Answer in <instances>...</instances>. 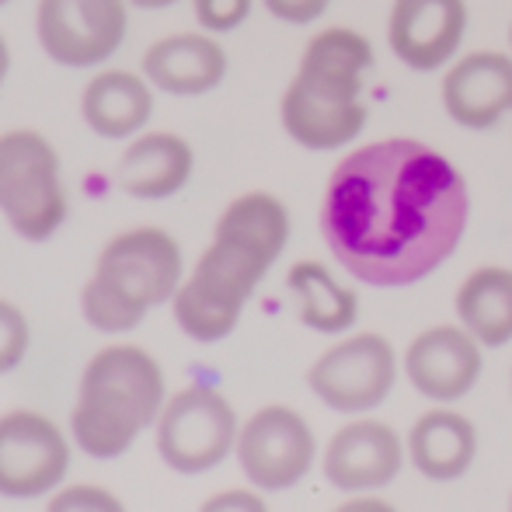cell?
<instances>
[{"label": "cell", "mask_w": 512, "mask_h": 512, "mask_svg": "<svg viewBox=\"0 0 512 512\" xmlns=\"http://www.w3.org/2000/svg\"><path fill=\"white\" fill-rule=\"evenodd\" d=\"M471 220V192L453 161L411 136L345 154L328 175L321 234L352 279L415 286L446 265Z\"/></svg>", "instance_id": "obj_1"}, {"label": "cell", "mask_w": 512, "mask_h": 512, "mask_svg": "<svg viewBox=\"0 0 512 512\" xmlns=\"http://www.w3.org/2000/svg\"><path fill=\"white\" fill-rule=\"evenodd\" d=\"M290 244V209L272 192H244L216 220L213 244L175 293V321L196 342H220Z\"/></svg>", "instance_id": "obj_2"}, {"label": "cell", "mask_w": 512, "mask_h": 512, "mask_svg": "<svg viewBox=\"0 0 512 512\" xmlns=\"http://www.w3.org/2000/svg\"><path fill=\"white\" fill-rule=\"evenodd\" d=\"M377 63L356 28H324L307 42L297 77L279 105L283 129L307 150H342L366 129V74Z\"/></svg>", "instance_id": "obj_3"}, {"label": "cell", "mask_w": 512, "mask_h": 512, "mask_svg": "<svg viewBox=\"0 0 512 512\" xmlns=\"http://www.w3.org/2000/svg\"><path fill=\"white\" fill-rule=\"evenodd\" d=\"M164 405L161 363L136 345H112L84 366L70 432L88 457L112 460L161 418Z\"/></svg>", "instance_id": "obj_4"}, {"label": "cell", "mask_w": 512, "mask_h": 512, "mask_svg": "<svg viewBox=\"0 0 512 512\" xmlns=\"http://www.w3.org/2000/svg\"><path fill=\"white\" fill-rule=\"evenodd\" d=\"M182 286V248L161 227H136L105 244L84 286V317L98 331H133L150 307L175 300Z\"/></svg>", "instance_id": "obj_5"}, {"label": "cell", "mask_w": 512, "mask_h": 512, "mask_svg": "<svg viewBox=\"0 0 512 512\" xmlns=\"http://www.w3.org/2000/svg\"><path fill=\"white\" fill-rule=\"evenodd\" d=\"M0 213L25 241H46L67 220L60 154L35 129L0 136Z\"/></svg>", "instance_id": "obj_6"}, {"label": "cell", "mask_w": 512, "mask_h": 512, "mask_svg": "<svg viewBox=\"0 0 512 512\" xmlns=\"http://www.w3.org/2000/svg\"><path fill=\"white\" fill-rule=\"evenodd\" d=\"M237 411L213 387H185L157 418V453L178 474H203L237 450Z\"/></svg>", "instance_id": "obj_7"}, {"label": "cell", "mask_w": 512, "mask_h": 512, "mask_svg": "<svg viewBox=\"0 0 512 512\" xmlns=\"http://www.w3.org/2000/svg\"><path fill=\"white\" fill-rule=\"evenodd\" d=\"M398 380V352L377 331H363L324 349L307 370V387L331 411L359 415L384 405Z\"/></svg>", "instance_id": "obj_8"}, {"label": "cell", "mask_w": 512, "mask_h": 512, "mask_svg": "<svg viewBox=\"0 0 512 512\" xmlns=\"http://www.w3.org/2000/svg\"><path fill=\"white\" fill-rule=\"evenodd\" d=\"M237 460L244 478L262 492H286L300 485L317 460L314 429L300 411L286 405L258 408L237 432Z\"/></svg>", "instance_id": "obj_9"}, {"label": "cell", "mask_w": 512, "mask_h": 512, "mask_svg": "<svg viewBox=\"0 0 512 512\" xmlns=\"http://www.w3.org/2000/svg\"><path fill=\"white\" fill-rule=\"evenodd\" d=\"M129 0H39V42L60 67L88 70L122 46Z\"/></svg>", "instance_id": "obj_10"}, {"label": "cell", "mask_w": 512, "mask_h": 512, "mask_svg": "<svg viewBox=\"0 0 512 512\" xmlns=\"http://www.w3.org/2000/svg\"><path fill=\"white\" fill-rule=\"evenodd\" d=\"M70 467V443L60 425L39 411H7L0 418V495L39 499L53 492Z\"/></svg>", "instance_id": "obj_11"}, {"label": "cell", "mask_w": 512, "mask_h": 512, "mask_svg": "<svg viewBox=\"0 0 512 512\" xmlns=\"http://www.w3.org/2000/svg\"><path fill=\"white\" fill-rule=\"evenodd\" d=\"M485 345L464 324H436L411 338L405 352V377L422 398L436 405H453L474 391L485 370Z\"/></svg>", "instance_id": "obj_12"}, {"label": "cell", "mask_w": 512, "mask_h": 512, "mask_svg": "<svg viewBox=\"0 0 512 512\" xmlns=\"http://www.w3.org/2000/svg\"><path fill=\"white\" fill-rule=\"evenodd\" d=\"M405 460L408 446L391 425L359 418L331 436L321 467L338 492H380L398 478Z\"/></svg>", "instance_id": "obj_13"}, {"label": "cell", "mask_w": 512, "mask_h": 512, "mask_svg": "<svg viewBox=\"0 0 512 512\" xmlns=\"http://www.w3.org/2000/svg\"><path fill=\"white\" fill-rule=\"evenodd\" d=\"M467 32V0H394L387 42L408 70L432 74L457 56Z\"/></svg>", "instance_id": "obj_14"}, {"label": "cell", "mask_w": 512, "mask_h": 512, "mask_svg": "<svg viewBox=\"0 0 512 512\" xmlns=\"http://www.w3.org/2000/svg\"><path fill=\"white\" fill-rule=\"evenodd\" d=\"M443 108L464 129H492L512 112V56L471 53L457 60L443 77Z\"/></svg>", "instance_id": "obj_15"}, {"label": "cell", "mask_w": 512, "mask_h": 512, "mask_svg": "<svg viewBox=\"0 0 512 512\" xmlns=\"http://www.w3.org/2000/svg\"><path fill=\"white\" fill-rule=\"evenodd\" d=\"M143 74L164 95L199 98L227 77V53L220 42L199 32L168 35L143 56Z\"/></svg>", "instance_id": "obj_16"}, {"label": "cell", "mask_w": 512, "mask_h": 512, "mask_svg": "<svg viewBox=\"0 0 512 512\" xmlns=\"http://www.w3.org/2000/svg\"><path fill=\"white\" fill-rule=\"evenodd\" d=\"M478 457V429L453 408H432L408 432V460L429 481H457Z\"/></svg>", "instance_id": "obj_17"}, {"label": "cell", "mask_w": 512, "mask_h": 512, "mask_svg": "<svg viewBox=\"0 0 512 512\" xmlns=\"http://www.w3.org/2000/svg\"><path fill=\"white\" fill-rule=\"evenodd\" d=\"M196 168L189 140L175 133H147L126 147L115 168V182L133 199H168L182 192Z\"/></svg>", "instance_id": "obj_18"}, {"label": "cell", "mask_w": 512, "mask_h": 512, "mask_svg": "<svg viewBox=\"0 0 512 512\" xmlns=\"http://www.w3.org/2000/svg\"><path fill=\"white\" fill-rule=\"evenodd\" d=\"M84 122L105 140H126L140 133L154 112V95L143 77L129 70H105L84 88L81 98Z\"/></svg>", "instance_id": "obj_19"}, {"label": "cell", "mask_w": 512, "mask_h": 512, "mask_svg": "<svg viewBox=\"0 0 512 512\" xmlns=\"http://www.w3.org/2000/svg\"><path fill=\"white\" fill-rule=\"evenodd\" d=\"M457 317L485 349L512 342V269H474L457 290Z\"/></svg>", "instance_id": "obj_20"}, {"label": "cell", "mask_w": 512, "mask_h": 512, "mask_svg": "<svg viewBox=\"0 0 512 512\" xmlns=\"http://www.w3.org/2000/svg\"><path fill=\"white\" fill-rule=\"evenodd\" d=\"M286 286L297 297V314L307 328L321 331V335H342L356 324L359 297L331 276L328 265L297 262L286 276Z\"/></svg>", "instance_id": "obj_21"}, {"label": "cell", "mask_w": 512, "mask_h": 512, "mask_svg": "<svg viewBox=\"0 0 512 512\" xmlns=\"http://www.w3.org/2000/svg\"><path fill=\"white\" fill-rule=\"evenodd\" d=\"M28 352V317L11 300H0V377L21 366Z\"/></svg>", "instance_id": "obj_22"}, {"label": "cell", "mask_w": 512, "mask_h": 512, "mask_svg": "<svg viewBox=\"0 0 512 512\" xmlns=\"http://www.w3.org/2000/svg\"><path fill=\"white\" fill-rule=\"evenodd\" d=\"M255 0H196V18L206 32H234L244 25Z\"/></svg>", "instance_id": "obj_23"}, {"label": "cell", "mask_w": 512, "mask_h": 512, "mask_svg": "<svg viewBox=\"0 0 512 512\" xmlns=\"http://www.w3.org/2000/svg\"><path fill=\"white\" fill-rule=\"evenodd\" d=\"M272 18L290 21V25H310L328 11L331 0H262Z\"/></svg>", "instance_id": "obj_24"}, {"label": "cell", "mask_w": 512, "mask_h": 512, "mask_svg": "<svg viewBox=\"0 0 512 512\" xmlns=\"http://www.w3.org/2000/svg\"><path fill=\"white\" fill-rule=\"evenodd\" d=\"M53 509H119L122 502L112 499V495L105 492V488H95V485H77V488H67L63 495H56L53 502H49Z\"/></svg>", "instance_id": "obj_25"}, {"label": "cell", "mask_w": 512, "mask_h": 512, "mask_svg": "<svg viewBox=\"0 0 512 512\" xmlns=\"http://www.w3.org/2000/svg\"><path fill=\"white\" fill-rule=\"evenodd\" d=\"M209 509H227V506H237V509H262L265 502L258 495H248V492H227V495H213L206 502Z\"/></svg>", "instance_id": "obj_26"}, {"label": "cell", "mask_w": 512, "mask_h": 512, "mask_svg": "<svg viewBox=\"0 0 512 512\" xmlns=\"http://www.w3.org/2000/svg\"><path fill=\"white\" fill-rule=\"evenodd\" d=\"M7 70H11V49H7V42H4V35H0V84H4V77H7Z\"/></svg>", "instance_id": "obj_27"}, {"label": "cell", "mask_w": 512, "mask_h": 512, "mask_svg": "<svg viewBox=\"0 0 512 512\" xmlns=\"http://www.w3.org/2000/svg\"><path fill=\"white\" fill-rule=\"evenodd\" d=\"M133 7H143V11H161V7H171L178 0H129Z\"/></svg>", "instance_id": "obj_28"}, {"label": "cell", "mask_w": 512, "mask_h": 512, "mask_svg": "<svg viewBox=\"0 0 512 512\" xmlns=\"http://www.w3.org/2000/svg\"><path fill=\"white\" fill-rule=\"evenodd\" d=\"M509 49H512V25H509Z\"/></svg>", "instance_id": "obj_29"}, {"label": "cell", "mask_w": 512, "mask_h": 512, "mask_svg": "<svg viewBox=\"0 0 512 512\" xmlns=\"http://www.w3.org/2000/svg\"><path fill=\"white\" fill-rule=\"evenodd\" d=\"M4 4H7V0H0V7H4Z\"/></svg>", "instance_id": "obj_30"}]
</instances>
